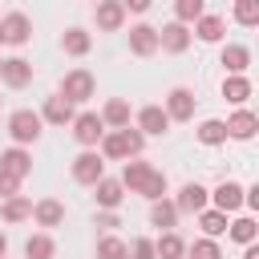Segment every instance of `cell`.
I'll return each mask as SVG.
<instances>
[{
	"label": "cell",
	"instance_id": "cell-16",
	"mask_svg": "<svg viewBox=\"0 0 259 259\" xmlns=\"http://www.w3.org/2000/svg\"><path fill=\"white\" fill-rule=\"evenodd\" d=\"M0 81H4L8 89H24V85L32 81V65H28L24 57H8V61L0 65Z\"/></svg>",
	"mask_w": 259,
	"mask_h": 259
},
{
	"label": "cell",
	"instance_id": "cell-12",
	"mask_svg": "<svg viewBox=\"0 0 259 259\" xmlns=\"http://www.w3.org/2000/svg\"><path fill=\"white\" fill-rule=\"evenodd\" d=\"M73 101L69 97H61V93H53V97H45V105H40V121H49V125H69L73 121Z\"/></svg>",
	"mask_w": 259,
	"mask_h": 259
},
{
	"label": "cell",
	"instance_id": "cell-25",
	"mask_svg": "<svg viewBox=\"0 0 259 259\" xmlns=\"http://www.w3.org/2000/svg\"><path fill=\"white\" fill-rule=\"evenodd\" d=\"M0 219H4V223H24V219H32V198H24V194H12V198H4V206H0Z\"/></svg>",
	"mask_w": 259,
	"mask_h": 259
},
{
	"label": "cell",
	"instance_id": "cell-11",
	"mask_svg": "<svg viewBox=\"0 0 259 259\" xmlns=\"http://www.w3.org/2000/svg\"><path fill=\"white\" fill-rule=\"evenodd\" d=\"M0 28H4V45H28L32 40V20L24 12H8L0 20Z\"/></svg>",
	"mask_w": 259,
	"mask_h": 259
},
{
	"label": "cell",
	"instance_id": "cell-34",
	"mask_svg": "<svg viewBox=\"0 0 259 259\" xmlns=\"http://www.w3.org/2000/svg\"><path fill=\"white\" fill-rule=\"evenodd\" d=\"M202 12H206V0H174V20L182 24H194Z\"/></svg>",
	"mask_w": 259,
	"mask_h": 259
},
{
	"label": "cell",
	"instance_id": "cell-42",
	"mask_svg": "<svg viewBox=\"0 0 259 259\" xmlns=\"http://www.w3.org/2000/svg\"><path fill=\"white\" fill-rule=\"evenodd\" d=\"M243 259H259V247H255V243H247V251H243Z\"/></svg>",
	"mask_w": 259,
	"mask_h": 259
},
{
	"label": "cell",
	"instance_id": "cell-27",
	"mask_svg": "<svg viewBox=\"0 0 259 259\" xmlns=\"http://www.w3.org/2000/svg\"><path fill=\"white\" fill-rule=\"evenodd\" d=\"M154 255H158V259H186V243H182L174 231H162V235L154 239Z\"/></svg>",
	"mask_w": 259,
	"mask_h": 259
},
{
	"label": "cell",
	"instance_id": "cell-15",
	"mask_svg": "<svg viewBox=\"0 0 259 259\" xmlns=\"http://www.w3.org/2000/svg\"><path fill=\"white\" fill-rule=\"evenodd\" d=\"M130 53L134 57H154L158 53V28L154 24H134L130 28Z\"/></svg>",
	"mask_w": 259,
	"mask_h": 259
},
{
	"label": "cell",
	"instance_id": "cell-23",
	"mask_svg": "<svg viewBox=\"0 0 259 259\" xmlns=\"http://www.w3.org/2000/svg\"><path fill=\"white\" fill-rule=\"evenodd\" d=\"M101 121H105L109 130L130 125V101H125V97H109V101H105V109H101Z\"/></svg>",
	"mask_w": 259,
	"mask_h": 259
},
{
	"label": "cell",
	"instance_id": "cell-35",
	"mask_svg": "<svg viewBox=\"0 0 259 259\" xmlns=\"http://www.w3.org/2000/svg\"><path fill=\"white\" fill-rule=\"evenodd\" d=\"M146 202H154V198H166V174L162 170H150V178L142 182V190H138Z\"/></svg>",
	"mask_w": 259,
	"mask_h": 259
},
{
	"label": "cell",
	"instance_id": "cell-2",
	"mask_svg": "<svg viewBox=\"0 0 259 259\" xmlns=\"http://www.w3.org/2000/svg\"><path fill=\"white\" fill-rule=\"evenodd\" d=\"M93 89H97V81H93V73H89V69H69L57 93H61V97H69L73 105H81V101H89V97H93Z\"/></svg>",
	"mask_w": 259,
	"mask_h": 259
},
{
	"label": "cell",
	"instance_id": "cell-31",
	"mask_svg": "<svg viewBox=\"0 0 259 259\" xmlns=\"http://www.w3.org/2000/svg\"><path fill=\"white\" fill-rule=\"evenodd\" d=\"M198 227H202V235L206 239H219V235H227V214L223 210H198Z\"/></svg>",
	"mask_w": 259,
	"mask_h": 259
},
{
	"label": "cell",
	"instance_id": "cell-39",
	"mask_svg": "<svg viewBox=\"0 0 259 259\" xmlns=\"http://www.w3.org/2000/svg\"><path fill=\"white\" fill-rule=\"evenodd\" d=\"M16 190H20V178L8 174V170H0V198H12Z\"/></svg>",
	"mask_w": 259,
	"mask_h": 259
},
{
	"label": "cell",
	"instance_id": "cell-17",
	"mask_svg": "<svg viewBox=\"0 0 259 259\" xmlns=\"http://www.w3.org/2000/svg\"><path fill=\"white\" fill-rule=\"evenodd\" d=\"M0 170H8V174H16V178H28V174H32V154H28L24 146H8V150L0 154Z\"/></svg>",
	"mask_w": 259,
	"mask_h": 259
},
{
	"label": "cell",
	"instance_id": "cell-14",
	"mask_svg": "<svg viewBox=\"0 0 259 259\" xmlns=\"http://www.w3.org/2000/svg\"><path fill=\"white\" fill-rule=\"evenodd\" d=\"M223 125H227V138H235V142H251L255 130H259V117H255L251 109H235Z\"/></svg>",
	"mask_w": 259,
	"mask_h": 259
},
{
	"label": "cell",
	"instance_id": "cell-1",
	"mask_svg": "<svg viewBox=\"0 0 259 259\" xmlns=\"http://www.w3.org/2000/svg\"><path fill=\"white\" fill-rule=\"evenodd\" d=\"M40 113L36 109H12L8 113V138L16 142V146H32L36 138H40Z\"/></svg>",
	"mask_w": 259,
	"mask_h": 259
},
{
	"label": "cell",
	"instance_id": "cell-18",
	"mask_svg": "<svg viewBox=\"0 0 259 259\" xmlns=\"http://www.w3.org/2000/svg\"><path fill=\"white\" fill-rule=\"evenodd\" d=\"M223 32H227V20H223V16H214V12H202V16L194 20V36H198V40H206V45H219V40H223Z\"/></svg>",
	"mask_w": 259,
	"mask_h": 259
},
{
	"label": "cell",
	"instance_id": "cell-8",
	"mask_svg": "<svg viewBox=\"0 0 259 259\" xmlns=\"http://www.w3.org/2000/svg\"><path fill=\"white\" fill-rule=\"evenodd\" d=\"M210 202H214V210L235 214V210L243 206V186H239V182H231V178H223V182L210 190Z\"/></svg>",
	"mask_w": 259,
	"mask_h": 259
},
{
	"label": "cell",
	"instance_id": "cell-37",
	"mask_svg": "<svg viewBox=\"0 0 259 259\" xmlns=\"http://www.w3.org/2000/svg\"><path fill=\"white\" fill-rule=\"evenodd\" d=\"M97 259H125V243H121L117 235L97 239Z\"/></svg>",
	"mask_w": 259,
	"mask_h": 259
},
{
	"label": "cell",
	"instance_id": "cell-13",
	"mask_svg": "<svg viewBox=\"0 0 259 259\" xmlns=\"http://www.w3.org/2000/svg\"><path fill=\"white\" fill-rule=\"evenodd\" d=\"M134 125H138L146 138H158V134H166V130H170V117H166V109H162V105H142Z\"/></svg>",
	"mask_w": 259,
	"mask_h": 259
},
{
	"label": "cell",
	"instance_id": "cell-26",
	"mask_svg": "<svg viewBox=\"0 0 259 259\" xmlns=\"http://www.w3.org/2000/svg\"><path fill=\"white\" fill-rule=\"evenodd\" d=\"M174 223H178V206H174L170 198H154V202H150V227L170 231Z\"/></svg>",
	"mask_w": 259,
	"mask_h": 259
},
{
	"label": "cell",
	"instance_id": "cell-45",
	"mask_svg": "<svg viewBox=\"0 0 259 259\" xmlns=\"http://www.w3.org/2000/svg\"><path fill=\"white\" fill-rule=\"evenodd\" d=\"M0 65H4V61H0Z\"/></svg>",
	"mask_w": 259,
	"mask_h": 259
},
{
	"label": "cell",
	"instance_id": "cell-38",
	"mask_svg": "<svg viewBox=\"0 0 259 259\" xmlns=\"http://www.w3.org/2000/svg\"><path fill=\"white\" fill-rule=\"evenodd\" d=\"M125 259H158L154 255V239H134V243H125Z\"/></svg>",
	"mask_w": 259,
	"mask_h": 259
},
{
	"label": "cell",
	"instance_id": "cell-4",
	"mask_svg": "<svg viewBox=\"0 0 259 259\" xmlns=\"http://www.w3.org/2000/svg\"><path fill=\"white\" fill-rule=\"evenodd\" d=\"M101 174H105V158H101L97 150H81V154L73 158V182H81V186H93Z\"/></svg>",
	"mask_w": 259,
	"mask_h": 259
},
{
	"label": "cell",
	"instance_id": "cell-36",
	"mask_svg": "<svg viewBox=\"0 0 259 259\" xmlns=\"http://www.w3.org/2000/svg\"><path fill=\"white\" fill-rule=\"evenodd\" d=\"M186 259H223V251H219V243L214 239H194L190 247H186Z\"/></svg>",
	"mask_w": 259,
	"mask_h": 259
},
{
	"label": "cell",
	"instance_id": "cell-41",
	"mask_svg": "<svg viewBox=\"0 0 259 259\" xmlns=\"http://www.w3.org/2000/svg\"><path fill=\"white\" fill-rule=\"evenodd\" d=\"M150 4H154V0H121L125 12H150Z\"/></svg>",
	"mask_w": 259,
	"mask_h": 259
},
{
	"label": "cell",
	"instance_id": "cell-29",
	"mask_svg": "<svg viewBox=\"0 0 259 259\" xmlns=\"http://www.w3.org/2000/svg\"><path fill=\"white\" fill-rule=\"evenodd\" d=\"M194 138H198L202 146H223V142H227V125H223L219 117H206V121H198Z\"/></svg>",
	"mask_w": 259,
	"mask_h": 259
},
{
	"label": "cell",
	"instance_id": "cell-28",
	"mask_svg": "<svg viewBox=\"0 0 259 259\" xmlns=\"http://www.w3.org/2000/svg\"><path fill=\"white\" fill-rule=\"evenodd\" d=\"M61 49H65L69 57H85V53L93 49V36H89L85 28H65V36H61Z\"/></svg>",
	"mask_w": 259,
	"mask_h": 259
},
{
	"label": "cell",
	"instance_id": "cell-24",
	"mask_svg": "<svg viewBox=\"0 0 259 259\" xmlns=\"http://www.w3.org/2000/svg\"><path fill=\"white\" fill-rule=\"evenodd\" d=\"M101 158H109V162H125L130 158V146H125V138H121V130H109V134H101Z\"/></svg>",
	"mask_w": 259,
	"mask_h": 259
},
{
	"label": "cell",
	"instance_id": "cell-20",
	"mask_svg": "<svg viewBox=\"0 0 259 259\" xmlns=\"http://www.w3.org/2000/svg\"><path fill=\"white\" fill-rule=\"evenodd\" d=\"M150 170H154L150 162H142V158H125V166H121V186L138 194V190H142V182L150 178Z\"/></svg>",
	"mask_w": 259,
	"mask_h": 259
},
{
	"label": "cell",
	"instance_id": "cell-19",
	"mask_svg": "<svg viewBox=\"0 0 259 259\" xmlns=\"http://www.w3.org/2000/svg\"><path fill=\"white\" fill-rule=\"evenodd\" d=\"M219 65H223L227 73H247V69H251V49H247V45H223Z\"/></svg>",
	"mask_w": 259,
	"mask_h": 259
},
{
	"label": "cell",
	"instance_id": "cell-21",
	"mask_svg": "<svg viewBox=\"0 0 259 259\" xmlns=\"http://www.w3.org/2000/svg\"><path fill=\"white\" fill-rule=\"evenodd\" d=\"M32 219H36L40 227H61V223H65V202L40 198V202H32Z\"/></svg>",
	"mask_w": 259,
	"mask_h": 259
},
{
	"label": "cell",
	"instance_id": "cell-6",
	"mask_svg": "<svg viewBox=\"0 0 259 259\" xmlns=\"http://www.w3.org/2000/svg\"><path fill=\"white\" fill-rule=\"evenodd\" d=\"M194 101H198V97H194L186 85H178V89L166 93V105H162V109H166L170 121H190V117H194Z\"/></svg>",
	"mask_w": 259,
	"mask_h": 259
},
{
	"label": "cell",
	"instance_id": "cell-3",
	"mask_svg": "<svg viewBox=\"0 0 259 259\" xmlns=\"http://www.w3.org/2000/svg\"><path fill=\"white\" fill-rule=\"evenodd\" d=\"M73 138H77V146H85V150H97V142H101V134H105V121H101V113H73Z\"/></svg>",
	"mask_w": 259,
	"mask_h": 259
},
{
	"label": "cell",
	"instance_id": "cell-5",
	"mask_svg": "<svg viewBox=\"0 0 259 259\" xmlns=\"http://www.w3.org/2000/svg\"><path fill=\"white\" fill-rule=\"evenodd\" d=\"M158 49L162 53H186L190 49V24H182V20H170V24H162L158 28Z\"/></svg>",
	"mask_w": 259,
	"mask_h": 259
},
{
	"label": "cell",
	"instance_id": "cell-43",
	"mask_svg": "<svg viewBox=\"0 0 259 259\" xmlns=\"http://www.w3.org/2000/svg\"><path fill=\"white\" fill-rule=\"evenodd\" d=\"M4 255H8V235L0 231V259H4Z\"/></svg>",
	"mask_w": 259,
	"mask_h": 259
},
{
	"label": "cell",
	"instance_id": "cell-40",
	"mask_svg": "<svg viewBox=\"0 0 259 259\" xmlns=\"http://www.w3.org/2000/svg\"><path fill=\"white\" fill-rule=\"evenodd\" d=\"M97 227H101V231H113V227H121V219H117L113 210H101V214H97Z\"/></svg>",
	"mask_w": 259,
	"mask_h": 259
},
{
	"label": "cell",
	"instance_id": "cell-9",
	"mask_svg": "<svg viewBox=\"0 0 259 259\" xmlns=\"http://www.w3.org/2000/svg\"><path fill=\"white\" fill-rule=\"evenodd\" d=\"M206 202H210V190H206L202 182H186V186L178 190V198H174L178 214H198V210H202Z\"/></svg>",
	"mask_w": 259,
	"mask_h": 259
},
{
	"label": "cell",
	"instance_id": "cell-32",
	"mask_svg": "<svg viewBox=\"0 0 259 259\" xmlns=\"http://www.w3.org/2000/svg\"><path fill=\"white\" fill-rule=\"evenodd\" d=\"M227 235L235 239V243H255V235H259V227H255V219L251 214H243V219H235V223H227Z\"/></svg>",
	"mask_w": 259,
	"mask_h": 259
},
{
	"label": "cell",
	"instance_id": "cell-22",
	"mask_svg": "<svg viewBox=\"0 0 259 259\" xmlns=\"http://www.w3.org/2000/svg\"><path fill=\"white\" fill-rule=\"evenodd\" d=\"M223 97H227L231 105H243V101L251 97V81H247V73H227V77H223Z\"/></svg>",
	"mask_w": 259,
	"mask_h": 259
},
{
	"label": "cell",
	"instance_id": "cell-44",
	"mask_svg": "<svg viewBox=\"0 0 259 259\" xmlns=\"http://www.w3.org/2000/svg\"><path fill=\"white\" fill-rule=\"evenodd\" d=\"M0 45H4V28H0Z\"/></svg>",
	"mask_w": 259,
	"mask_h": 259
},
{
	"label": "cell",
	"instance_id": "cell-7",
	"mask_svg": "<svg viewBox=\"0 0 259 259\" xmlns=\"http://www.w3.org/2000/svg\"><path fill=\"white\" fill-rule=\"evenodd\" d=\"M93 198H97V206L101 210H117L121 206V198H125V186H121V178H97L93 182Z\"/></svg>",
	"mask_w": 259,
	"mask_h": 259
},
{
	"label": "cell",
	"instance_id": "cell-10",
	"mask_svg": "<svg viewBox=\"0 0 259 259\" xmlns=\"http://www.w3.org/2000/svg\"><path fill=\"white\" fill-rule=\"evenodd\" d=\"M93 20H97L101 32H117V28L125 24V8H121V0H97Z\"/></svg>",
	"mask_w": 259,
	"mask_h": 259
},
{
	"label": "cell",
	"instance_id": "cell-33",
	"mask_svg": "<svg viewBox=\"0 0 259 259\" xmlns=\"http://www.w3.org/2000/svg\"><path fill=\"white\" fill-rule=\"evenodd\" d=\"M231 4H235V24H243V28L259 24V0H231Z\"/></svg>",
	"mask_w": 259,
	"mask_h": 259
},
{
	"label": "cell",
	"instance_id": "cell-30",
	"mask_svg": "<svg viewBox=\"0 0 259 259\" xmlns=\"http://www.w3.org/2000/svg\"><path fill=\"white\" fill-rule=\"evenodd\" d=\"M24 259H57V243H53V235H28V243H24Z\"/></svg>",
	"mask_w": 259,
	"mask_h": 259
}]
</instances>
